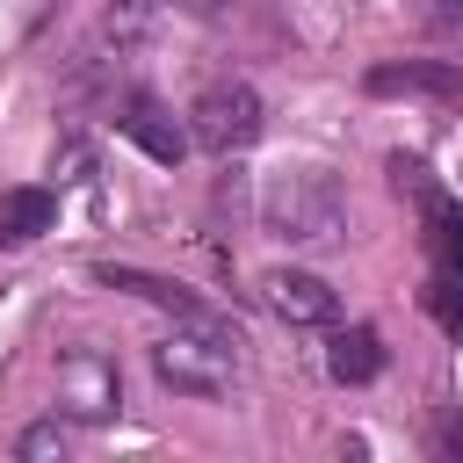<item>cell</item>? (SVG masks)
<instances>
[{
  "mask_svg": "<svg viewBox=\"0 0 463 463\" xmlns=\"http://www.w3.org/2000/svg\"><path fill=\"white\" fill-rule=\"evenodd\" d=\"M260 224L289 246H326L347 224V195L326 166H275L260 181Z\"/></svg>",
  "mask_w": 463,
  "mask_h": 463,
  "instance_id": "obj_1",
  "label": "cell"
},
{
  "mask_svg": "<svg viewBox=\"0 0 463 463\" xmlns=\"http://www.w3.org/2000/svg\"><path fill=\"white\" fill-rule=\"evenodd\" d=\"M420 217H427V311L449 340H463V203L427 188Z\"/></svg>",
  "mask_w": 463,
  "mask_h": 463,
  "instance_id": "obj_2",
  "label": "cell"
},
{
  "mask_svg": "<svg viewBox=\"0 0 463 463\" xmlns=\"http://www.w3.org/2000/svg\"><path fill=\"white\" fill-rule=\"evenodd\" d=\"M152 369H159V383H174L188 398H217L239 369V333L232 326H188V333L152 347Z\"/></svg>",
  "mask_w": 463,
  "mask_h": 463,
  "instance_id": "obj_3",
  "label": "cell"
},
{
  "mask_svg": "<svg viewBox=\"0 0 463 463\" xmlns=\"http://www.w3.org/2000/svg\"><path fill=\"white\" fill-rule=\"evenodd\" d=\"M188 137H195L203 152H217V159L246 152V145L260 137V94H253L246 80H210V87L188 101Z\"/></svg>",
  "mask_w": 463,
  "mask_h": 463,
  "instance_id": "obj_4",
  "label": "cell"
},
{
  "mask_svg": "<svg viewBox=\"0 0 463 463\" xmlns=\"http://www.w3.org/2000/svg\"><path fill=\"white\" fill-rule=\"evenodd\" d=\"M260 297H268V311H275L282 326H333V311H340V297H333L318 275H304V268L260 275Z\"/></svg>",
  "mask_w": 463,
  "mask_h": 463,
  "instance_id": "obj_5",
  "label": "cell"
},
{
  "mask_svg": "<svg viewBox=\"0 0 463 463\" xmlns=\"http://www.w3.org/2000/svg\"><path fill=\"white\" fill-rule=\"evenodd\" d=\"M116 130L137 145V152H152V159H181L188 152V130L166 116V101H152V94H123V109H116Z\"/></svg>",
  "mask_w": 463,
  "mask_h": 463,
  "instance_id": "obj_6",
  "label": "cell"
},
{
  "mask_svg": "<svg viewBox=\"0 0 463 463\" xmlns=\"http://www.w3.org/2000/svg\"><path fill=\"white\" fill-rule=\"evenodd\" d=\"M58 405H72L80 420H109L116 412V369L101 354H72L58 369Z\"/></svg>",
  "mask_w": 463,
  "mask_h": 463,
  "instance_id": "obj_7",
  "label": "cell"
},
{
  "mask_svg": "<svg viewBox=\"0 0 463 463\" xmlns=\"http://www.w3.org/2000/svg\"><path fill=\"white\" fill-rule=\"evenodd\" d=\"M101 282H109V289H130V297H145V304H159V311H174L181 326H217V318H210L181 282H166V275H145V268H116V260H109Z\"/></svg>",
  "mask_w": 463,
  "mask_h": 463,
  "instance_id": "obj_8",
  "label": "cell"
},
{
  "mask_svg": "<svg viewBox=\"0 0 463 463\" xmlns=\"http://www.w3.org/2000/svg\"><path fill=\"white\" fill-rule=\"evenodd\" d=\"M369 94H463V72L449 58H405V65H376Z\"/></svg>",
  "mask_w": 463,
  "mask_h": 463,
  "instance_id": "obj_9",
  "label": "cell"
},
{
  "mask_svg": "<svg viewBox=\"0 0 463 463\" xmlns=\"http://www.w3.org/2000/svg\"><path fill=\"white\" fill-rule=\"evenodd\" d=\"M58 224V195L51 188H7L0 195V246H29Z\"/></svg>",
  "mask_w": 463,
  "mask_h": 463,
  "instance_id": "obj_10",
  "label": "cell"
},
{
  "mask_svg": "<svg viewBox=\"0 0 463 463\" xmlns=\"http://www.w3.org/2000/svg\"><path fill=\"white\" fill-rule=\"evenodd\" d=\"M326 369H333V383H376L383 376V340L369 326H347V333L326 340Z\"/></svg>",
  "mask_w": 463,
  "mask_h": 463,
  "instance_id": "obj_11",
  "label": "cell"
},
{
  "mask_svg": "<svg viewBox=\"0 0 463 463\" xmlns=\"http://www.w3.org/2000/svg\"><path fill=\"white\" fill-rule=\"evenodd\" d=\"M14 449H22V456H65V449H72V434H65V420L51 412V420H36V427H29Z\"/></svg>",
  "mask_w": 463,
  "mask_h": 463,
  "instance_id": "obj_12",
  "label": "cell"
},
{
  "mask_svg": "<svg viewBox=\"0 0 463 463\" xmlns=\"http://www.w3.org/2000/svg\"><path fill=\"white\" fill-rule=\"evenodd\" d=\"M434 441H441V456H463V420H449V427H441Z\"/></svg>",
  "mask_w": 463,
  "mask_h": 463,
  "instance_id": "obj_13",
  "label": "cell"
},
{
  "mask_svg": "<svg viewBox=\"0 0 463 463\" xmlns=\"http://www.w3.org/2000/svg\"><path fill=\"white\" fill-rule=\"evenodd\" d=\"M181 7H195V14H217V7H224V0H181Z\"/></svg>",
  "mask_w": 463,
  "mask_h": 463,
  "instance_id": "obj_14",
  "label": "cell"
}]
</instances>
